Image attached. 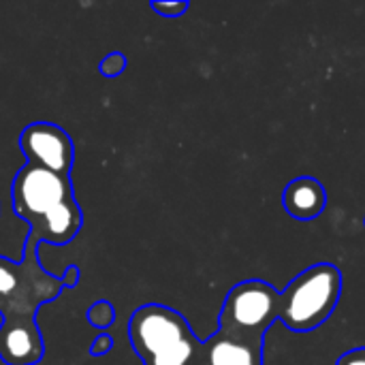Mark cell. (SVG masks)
Returning a JSON list of instances; mask_svg holds the SVG:
<instances>
[{
  "label": "cell",
  "instance_id": "10",
  "mask_svg": "<svg viewBox=\"0 0 365 365\" xmlns=\"http://www.w3.org/2000/svg\"><path fill=\"white\" fill-rule=\"evenodd\" d=\"M86 319H88V323H90L94 329L105 331V329H109V327L113 325V321H115V310H113V306H111L109 302L98 299V302H94V304L88 308Z\"/></svg>",
  "mask_w": 365,
  "mask_h": 365
},
{
  "label": "cell",
  "instance_id": "1",
  "mask_svg": "<svg viewBox=\"0 0 365 365\" xmlns=\"http://www.w3.org/2000/svg\"><path fill=\"white\" fill-rule=\"evenodd\" d=\"M11 205L41 244H71L83 225L71 175H60L32 163H26L15 173Z\"/></svg>",
  "mask_w": 365,
  "mask_h": 365
},
{
  "label": "cell",
  "instance_id": "14",
  "mask_svg": "<svg viewBox=\"0 0 365 365\" xmlns=\"http://www.w3.org/2000/svg\"><path fill=\"white\" fill-rule=\"evenodd\" d=\"M336 365H365V346L353 349L349 353H344Z\"/></svg>",
  "mask_w": 365,
  "mask_h": 365
},
{
  "label": "cell",
  "instance_id": "9",
  "mask_svg": "<svg viewBox=\"0 0 365 365\" xmlns=\"http://www.w3.org/2000/svg\"><path fill=\"white\" fill-rule=\"evenodd\" d=\"M282 205L291 218L308 222L323 214L327 205V190L319 180L302 175L287 184L282 192Z\"/></svg>",
  "mask_w": 365,
  "mask_h": 365
},
{
  "label": "cell",
  "instance_id": "7",
  "mask_svg": "<svg viewBox=\"0 0 365 365\" xmlns=\"http://www.w3.org/2000/svg\"><path fill=\"white\" fill-rule=\"evenodd\" d=\"M45 355V344L36 319L2 321L0 361L4 365H36Z\"/></svg>",
  "mask_w": 365,
  "mask_h": 365
},
{
  "label": "cell",
  "instance_id": "13",
  "mask_svg": "<svg viewBox=\"0 0 365 365\" xmlns=\"http://www.w3.org/2000/svg\"><path fill=\"white\" fill-rule=\"evenodd\" d=\"M111 349H113V338H111L109 334H101L98 338L92 340L90 355H92V357H103V355H107Z\"/></svg>",
  "mask_w": 365,
  "mask_h": 365
},
{
  "label": "cell",
  "instance_id": "15",
  "mask_svg": "<svg viewBox=\"0 0 365 365\" xmlns=\"http://www.w3.org/2000/svg\"><path fill=\"white\" fill-rule=\"evenodd\" d=\"M77 282H79V267L77 265H68L66 274L62 276V284H64V289H75Z\"/></svg>",
  "mask_w": 365,
  "mask_h": 365
},
{
  "label": "cell",
  "instance_id": "2",
  "mask_svg": "<svg viewBox=\"0 0 365 365\" xmlns=\"http://www.w3.org/2000/svg\"><path fill=\"white\" fill-rule=\"evenodd\" d=\"M128 340L143 365H207L205 340L197 338L178 310L163 304L133 312Z\"/></svg>",
  "mask_w": 365,
  "mask_h": 365
},
{
  "label": "cell",
  "instance_id": "8",
  "mask_svg": "<svg viewBox=\"0 0 365 365\" xmlns=\"http://www.w3.org/2000/svg\"><path fill=\"white\" fill-rule=\"evenodd\" d=\"M207 365H265V340L218 329L205 340Z\"/></svg>",
  "mask_w": 365,
  "mask_h": 365
},
{
  "label": "cell",
  "instance_id": "4",
  "mask_svg": "<svg viewBox=\"0 0 365 365\" xmlns=\"http://www.w3.org/2000/svg\"><path fill=\"white\" fill-rule=\"evenodd\" d=\"M340 297L342 272L334 263H317L280 293V321L297 334L314 331L336 312Z\"/></svg>",
  "mask_w": 365,
  "mask_h": 365
},
{
  "label": "cell",
  "instance_id": "11",
  "mask_svg": "<svg viewBox=\"0 0 365 365\" xmlns=\"http://www.w3.org/2000/svg\"><path fill=\"white\" fill-rule=\"evenodd\" d=\"M124 68H126V56L120 53V51L107 53V56L101 60V64H98V73H101L103 77H118V75L124 73Z\"/></svg>",
  "mask_w": 365,
  "mask_h": 365
},
{
  "label": "cell",
  "instance_id": "12",
  "mask_svg": "<svg viewBox=\"0 0 365 365\" xmlns=\"http://www.w3.org/2000/svg\"><path fill=\"white\" fill-rule=\"evenodd\" d=\"M150 6H152L158 15L173 19V17L184 15V13L188 11L190 4H188L186 0H178V2H158V0H154V2H150Z\"/></svg>",
  "mask_w": 365,
  "mask_h": 365
},
{
  "label": "cell",
  "instance_id": "6",
  "mask_svg": "<svg viewBox=\"0 0 365 365\" xmlns=\"http://www.w3.org/2000/svg\"><path fill=\"white\" fill-rule=\"evenodd\" d=\"M19 148L26 163L38 165L60 175H71L75 145L71 135L51 122H32L19 135Z\"/></svg>",
  "mask_w": 365,
  "mask_h": 365
},
{
  "label": "cell",
  "instance_id": "5",
  "mask_svg": "<svg viewBox=\"0 0 365 365\" xmlns=\"http://www.w3.org/2000/svg\"><path fill=\"white\" fill-rule=\"evenodd\" d=\"M280 319V293L265 280L237 282L225 297L218 329L265 340V334Z\"/></svg>",
  "mask_w": 365,
  "mask_h": 365
},
{
  "label": "cell",
  "instance_id": "3",
  "mask_svg": "<svg viewBox=\"0 0 365 365\" xmlns=\"http://www.w3.org/2000/svg\"><path fill=\"white\" fill-rule=\"evenodd\" d=\"M41 242L28 233L19 261L0 257V314L2 321L36 319L43 304L56 299L64 284L38 263Z\"/></svg>",
  "mask_w": 365,
  "mask_h": 365
}]
</instances>
